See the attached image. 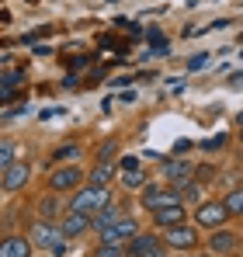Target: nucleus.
<instances>
[{
	"label": "nucleus",
	"mask_w": 243,
	"mask_h": 257,
	"mask_svg": "<svg viewBox=\"0 0 243 257\" xmlns=\"http://www.w3.org/2000/svg\"><path fill=\"white\" fill-rule=\"evenodd\" d=\"M139 202H143V209L157 212V209H163V205L181 202V188H174V184H143Z\"/></svg>",
	"instance_id": "nucleus-4"
},
{
	"label": "nucleus",
	"mask_w": 243,
	"mask_h": 257,
	"mask_svg": "<svg viewBox=\"0 0 243 257\" xmlns=\"http://www.w3.org/2000/svg\"><path fill=\"white\" fill-rule=\"evenodd\" d=\"M226 209H229V215H243V188H236V191H229L226 198Z\"/></svg>",
	"instance_id": "nucleus-20"
},
{
	"label": "nucleus",
	"mask_w": 243,
	"mask_h": 257,
	"mask_svg": "<svg viewBox=\"0 0 243 257\" xmlns=\"http://www.w3.org/2000/svg\"><path fill=\"white\" fill-rule=\"evenodd\" d=\"M132 167H139V160H136V157H125V160H122V167H118V171H132Z\"/></svg>",
	"instance_id": "nucleus-25"
},
{
	"label": "nucleus",
	"mask_w": 243,
	"mask_h": 257,
	"mask_svg": "<svg viewBox=\"0 0 243 257\" xmlns=\"http://www.w3.org/2000/svg\"><path fill=\"white\" fill-rule=\"evenodd\" d=\"M97 233H101V243H129V240L139 233V226H136V219L122 215L118 222H111V226H104V229H97Z\"/></svg>",
	"instance_id": "nucleus-7"
},
{
	"label": "nucleus",
	"mask_w": 243,
	"mask_h": 257,
	"mask_svg": "<svg viewBox=\"0 0 243 257\" xmlns=\"http://www.w3.org/2000/svg\"><path fill=\"white\" fill-rule=\"evenodd\" d=\"M94 257H125V243H101Z\"/></svg>",
	"instance_id": "nucleus-22"
},
{
	"label": "nucleus",
	"mask_w": 243,
	"mask_h": 257,
	"mask_svg": "<svg viewBox=\"0 0 243 257\" xmlns=\"http://www.w3.org/2000/svg\"><path fill=\"white\" fill-rule=\"evenodd\" d=\"M14 160H18V150H14V143H11V139H0V174L7 171Z\"/></svg>",
	"instance_id": "nucleus-18"
},
{
	"label": "nucleus",
	"mask_w": 243,
	"mask_h": 257,
	"mask_svg": "<svg viewBox=\"0 0 243 257\" xmlns=\"http://www.w3.org/2000/svg\"><path fill=\"white\" fill-rule=\"evenodd\" d=\"M28 240H32L35 247H42L45 254H52V257L70 254V236H63L59 219H56V222H52V219H35L32 229H28Z\"/></svg>",
	"instance_id": "nucleus-1"
},
{
	"label": "nucleus",
	"mask_w": 243,
	"mask_h": 257,
	"mask_svg": "<svg viewBox=\"0 0 243 257\" xmlns=\"http://www.w3.org/2000/svg\"><path fill=\"white\" fill-rule=\"evenodd\" d=\"M90 219H94V229H104V226L118 222V219H122V212H118V205H111V202H108V205H104L101 212H94Z\"/></svg>",
	"instance_id": "nucleus-16"
},
{
	"label": "nucleus",
	"mask_w": 243,
	"mask_h": 257,
	"mask_svg": "<svg viewBox=\"0 0 243 257\" xmlns=\"http://www.w3.org/2000/svg\"><path fill=\"white\" fill-rule=\"evenodd\" d=\"M163 177H167V184L181 188V184L195 181V164H188V160H174V164H167V167H163Z\"/></svg>",
	"instance_id": "nucleus-14"
},
{
	"label": "nucleus",
	"mask_w": 243,
	"mask_h": 257,
	"mask_svg": "<svg viewBox=\"0 0 243 257\" xmlns=\"http://www.w3.org/2000/svg\"><path fill=\"white\" fill-rule=\"evenodd\" d=\"M115 153H118V139H104L101 150H97V160H101V164H111Z\"/></svg>",
	"instance_id": "nucleus-21"
},
{
	"label": "nucleus",
	"mask_w": 243,
	"mask_h": 257,
	"mask_svg": "<svg viewBox=\"0 0 243 257\" xmlns=\"http://www.w3.org/2000/svg\"><path fill=\"white\" fill-rule=\"evenodd\" d=\"M0 191H4V181H0Z\"/></svg>",
	"instance_id": "nucleus-27"
},
{
	"label": "nucleus",
	"mask_w": 243,
	"mask_h": 257,
	"mask_svg": "<svg viewBox=\"0 0 243 257\" xmlns=\"http://www.w3.org/2000/svg\"><path fill=\"white\" fill-rule=\"evenodd\" d=\"M28 177H32V164H25V160H14L7 171L0 174V181H4V191H21V188L28 184Z\"/></svg>",
	"instance_id": "nucleus-11"
},
{
	"label": "nucleus",
	"mask_w": 243,
	"mask_h": 257,
	"mask_svg": "<svg viewBox=\"0 0 243 257\" xmlns=\"http://www.w3.org/2000/svg\"><path fill=\"white\" fill-rule=\"evenodd\" d=\"M195 222L202 226V229H222L226 222H229V209H226V202H202V205H195Z\"/></svg>",
	"instance_id": "nucleus-5"
},
{
	"label": "nucleus",
	"mask_w": 243,
	"mask_h": 257,
	"mask_svg": "<svg viewBox=\"0 0 243 257\" xmlns=\"http://www.w3.org/2000/svg\"><path fill=\"white\" fill-rule=\"evenodd\" d=\"M90 226H94V219H90L87 212H77V209H70L66 215H59V229H63V236H70V240H73V236H83Z\"/></svg>",
	"instance_id": "nucleus-10"
},
{
	"label": "nucleus",
	"mask_w": 243,
	"mask_h": 257,
	"mask_svg": "<svg viewBox=\"0 0 243 257\" xmlns=\"http://www.w3.org/2000/svg\"><path fill=\"white\" fill-rule=\"evenodd\" d=\"M83 184V171L80 167H56L49 174V188L52 191H73Z\"/></svg>",
	"instance_id": "nucleus-9"
},
{
	"label": "nucleus",
	"mask_w": 243,
	"mask_h": 257,
	"mask_svg": "<svg viewBox=\"0 0 243 257\" xmlns=\"http://www.w3.org/2000/svg\"><path fill=\"white\" fill-rule=\"evenodd\" d=\"M181 202H195V205H202V184H195V181L181 184Z\"/></svg>",
	"instance_id": "nucleus-19"
},
{
	"label": "nucleus",
	"mask_w": 243,
	"mask_h": 257,
	"mask_svg": "<svg viewBox=\"0 0 243 257\" xmlns=\"http://www.w3.org/2000/svg\"><path fill=\"white\" fill-rule=\"evenodd\" d=\"M167 240L157 233H136L129 243H125V257H167Z\"/></svg>",
	"instance_id": "nucleus-3"
},
{
	"label": "nucleus",
	"mask_w": 243,
	"mask_h": 257,
	"mask_svg": "<svg viewBox=\"0 0 243 257\" xmlns=\"http://www.w3.org/2000/svg\"><path fill=\"white\" fill-rule=\"evenodd\" d=\"M240 188H243V181H240Z\"/></svg>",
	"instance_id": "nucleus-28"
},
{
	"label": "nucleus",
	"mask_w": 243,
	"mask_h": 257,
	"mask_svg": "<svg viewBox=\"0 0 243 257\" xmlns=\"http://www.w3.org/2000/svg\"><path fill=\"white\" fill-rule=\"evenodd\" d=\"M202 66H208V52H198V56L188 63V70H202Z\"/></svg>",
	"instance_id": "nucleus-23"
},
{
	"label": "nucleus",
	"mask_w": 243,
	"mask_h": 257,
	"mask_svg": "<svg viewBox=\"0 0 243 257\" xmlns=\"http://www.w3.org/2000/svg\"><path fill=\"white\" fill-rule=\"evenodd\" d=\"M115 174H118V167H115V164H97L94 171L87 174V184H97V188H108V184L115 181Z\"/></svg>",
	"instance_id": "nucleus-15"
},
{
	"label": "nucleus",
	"mask_w": 243,
	"mask_h": 257,
	"mask_svg": "<svg viewBox=\"0 0 243 257\" xmlns=\"http://www.w3.org/2000/svg\"><path fill=\"white\" fill-rule=\"evenodd\" d=\"M111 202V191L108 188H97V184H87V188H80L73 198H70V209H77V212H87V215H94V212H101L104 205Z\"/></svg>",
	"instance_id": "nucleus-2"
},
{
	"label": "nucleus",
	"mask_w": 243,
	"mask_h": 257,
	"mask_svg": "<svg viewBox=\"0 0 243 257\" xmlns=\"http://www.w3.org/2000/svg\"><path fill=\"white\" fill-rule=\"evenodd\" d=\"M125 188H143L146 184V167H132V171H118Z\"/></svg>",
	"instance_id": "nucleus-17"
},
{
	"label": "nucleus",
	"mask_w": 243,
	"mask_h": 257,
	"mask_svg": "<svg viewBox=\"0 0 243 257\" xmlns=\"http://www.w3.org/2000/svg\"><path fill=\"white\" fill-rule=\"evenodd\" d=\"M66 157H77V146H63V150H56V160H66Z\"/></svg>",
	"instance_id": "nucleus-24"
},
{
	"label": "nucleus",
	"mask_w": 243,
	"mask_h": 257,
	"mask_svg": "<svg viewBox=\"0 0 243 257\" xmlns=\"http://www.w3.org/2000/svg\"><path fill=\"white\" fill-rule=\"evenodd\" d=\"M163 240L170 250H195L198 247V226H191V222L170 226V229H163Z\"/></svg>",
	"instance_id": "nucleus-6"
},
{
	"label": "nucleus",
	"mask_w": 243,
	"mask_h": 257,
	"mask_svg": "<svg viewBox=\"0 0 243 257\" xmlns=\"http://www.w3.org/2000/svg\"><path fill=\"white\" fill-rule=\"evenodd\" d=\"M236 247H240V236L233 233V229H212V236H208V254H215V257H229V254H236Z\"/></svg>",
	"instance_id": "nucleus-8"
},
{
	"label": "nucleus",
	"mask_w": 243,
	"mask_h": 257,
	"mask_svg": "<svg viewBox=\"0 0 243 257\" xmlns=\"http://www.w3.org/2000/svg\"><path fill=\"white\" fill-rule=\"evenodd\" d=\"M153 222L160 226V229H170V226H181V222H188V209H184V202H174V205H163L153 212Z\"/></svg>",
	"instance_id": "nucleus-12"
},
{
	"label": "nucleus",
	"mask_w": 243,
	"mask_h": 257,
	"mask_svg": "<svg viewBox=\"0 0 243 257\" xmlns=\"http://www.w3.org/2000/svg\"><path fill=\"white\" fill-rule=\"evenodd\" d=\"M191 257H215V254H208V250H205V254H191Z\"/></svg>",
	"instance_id": "nucleus-26"
},
{
	"label": "nucleus",
	"mask_w": 243,
	"mask_h": 257,
	"mask_svg": "<svg viewBox=\"0 0 243 257\" xmlns=\"http://www.w3.org/2000/svg\"><path fill=\"white\" fill-rule=\"evenodd\" d=\"M32 240L28 236H18V233H11V236H0V257H32Z\"/></svg>",
	"instance_id": "nucleus-13"
}]
</instances>
